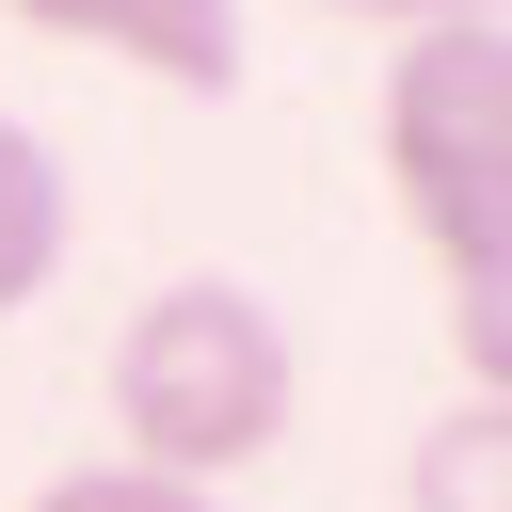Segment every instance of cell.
I'll return each instance as SVG.
<instances>
[{"instance_id": "obj_1", "label": "cell", "mask_w": 512, "mask_h": 512, "mask_svg": "<svg viewBox=\"0 0 512 512\" xmlns=\"http://www.w3.org/2000/svg\"><path fill=\"white\" fill-rule=\"evenodd\" d=\"M384 208L448 288L464 400H496L512 368V32L496 16H448L384 64Z\"/></svg>"}, {"instance_id": "obj_2", "label": "cell", "mask_w": 512, "mask_h": 512, "mask_svg": "<svg viewBox=\"0 0 512 512\" xmlns=\"http://www.w3.org/2000/svg\"><path fill=\"white\" fill-rule=\"evenodd\" d=\"M288 416H304V368H288V320L240 272H176V288L128 304V336H112V432L128 448L112 464L224 496L240 464L288 448Z\"/></svg>"}, {"instance_id": "obj_3", "label": "cell", "mask_w": 512, "mask_h": 512, "mask_svg": "<svg viewBox=\"0 0 512 512\" xmlns=\"http://www.w3.org/2000/svg\"><path fill=\"white\" fill-rule=\"evenodd\" d=\"M0 16H32L64 48H112V64L176 80V96H224L240 80V0H0Z\"/></svg>"}, {"instance_id": "obj_4", "label": "cell", "mask_w": 512, "mask_h": 512, "mask_svg": "<svg viewBox=\"0 0 512 512\" xmlns=\"http://www.w3.org/2000/svg\"><path fill=\"white\" fill-rule=\"evenodd\" d=\"M416 512H512V416L496 400H448L432 432H416V480H400Z\"/></svg>"}, {"instance_id": "obj_5", "label": "cell", "mask_w": 512, "mask_h": 512, "mask_svg": "<svg viewBox=\"0 0 512 512\" xmlns=\"http://www.w3.org/2000/svg\"><path fill=\"white\" fill-rule=\"evenodd\" d=\"M48 272H64V176H48V144L0 112V320H16Z\"/></svg>"}, {"instance_id": "obj_6", "label": "cell", "mask_w": 512, "mask_h": 512, "mask_svg": "<svg viewBox=\"0 0 512 512\" xmlns=\"http://www.w3.org/2000/svg\"><path fill=\"white\" fill-rule=\"evenodd\" d=\"M16 512H224V496H192V480H144V464H64V480H32Z\"/></svg>"}, {"instance_id": "obj_7", "label": "cell", "mask_w": 512, "mask_h": 512, "mask_svg": "<svg viewBox=\"0 0 512 512\" xmlns=\"http://www.w3.org/2000/svg\"><path fill=\"white\" fill-rule=\"evenodd\" d=\"M320 16H384V32H448V16H496V0H320Z\"/></svg>"}]
</instances>
